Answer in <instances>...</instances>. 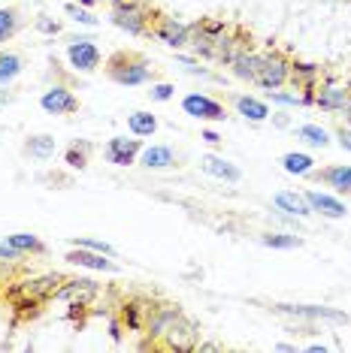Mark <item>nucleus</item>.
<instances>
[{
    "instance_id": "20e7f679",
    "label": "nucleus",
    "mask_w": 351,
    "mask_h": 353,
    "mask_svg": "<svg viewBox=\"0 0 351 353\" xmlns=\"http://www.w3.org/2000/svg\"><path fill=\"white\" fill-rule=\"evenodd\" d=\"M149 37H155L158 43L170 46V49H185L188 39H191V25H182V21L170 19V15L161 12H151V28Z\"/></svg>"
},
{
    "instance_id": "7c9ffc66",
    "label": "nucleus",
    "mask_w": 351,
    "mask_h": 353,
    "mask_svg": "<svg viewBox=\"0 0 351 353\" xmlns=\"http://www.w3.org/2000/svg\"><path fill=\"white\" fill-rule=\"evenodd\" d=\"M260 245L276 248V251H294V248H303V239L294 236V232H263Z\"/></svg>"
},
{
    "instance_id": "f257e3e1",
    "label": "nucleus",
    "mask_w": 351,
    "mask_h": 353,
    "mask_svg": "<svg viewBox=\"0 0 351 353\" xmlns=\"http://www.w3.org/2000/svg\"><path fill=\"white\" fill-rule=\"evenodd\" d=\"M103 70H106V76L122 88H140V85L155 82V67L149 63V58L140 52H131V49L113 52L106 58V63H103Z\"/></svg>"
},
{
    "instance_id": "4468645a",
    "label": "nucleus",
    "mask_w": 351,
    "mask_h": 353,
    "mask_svg": "<svg viewBox=\"0 0 351 353\" xmlns=\"http://www.w3.org/2000/svg\"><path fill=\"white\" fill-rule=\"evenodd\" d=\"M282 314H294V317H309V320H336V323H351L348 314L333 308H318V305H273Z\"/></svg>"
},
{
    "instance_id": "9b49d317",
    "label": "nucleus",
    "mask_w": 351,
    "mask_h": 353,
    "mask_svg": "<svg viewBox=\"0 0 351 353\" xmlns=\"http://www.w3.org/2000/svg\"><path fill=\"white\" fill-rule=\"evenodd\" d=\"M100 293V287L94 284L91 278H73V281H64L55 293V299H64V302H79V305H88L94 296Z\"/></svg>"
},
{
    "instance_id": "39448f33",
    "label": "nucleus",
    "mask_w": 351,
    "mask_h": 353,
    "mask_svg": "<svg viewBox=\"0 0 351 353\" xmlns=\"http://www.w3.org/2000/svg\"><path fill=\"white\" fill-rule=\"evenodd\" d=\"M197 344H200V326H197L191 317L179 314L170 323V329H167L161 347L164 350H194Z\"/></svg>"
},
{
    "instance_id": "412c9836",
    "label": "nucleus",
    "mask_w": 351,
    "mask_h": 353,
    "mask_svg": "<svg viewBox=\"0 0 351 353\" xmlns=\"http://www.w3.org/2000/svg\"><path fill=\"white\" fill-rule=\"evenodd\" d=\"M55 151H58V142H55V136H49V133H37L25 142V154L30 160H49V157H55Z\"/></svg>"
},
{
    "instance_id": "f8f14e48",
    "label": "nucleus",
    "mask_w": 351,
    "mask_h": 353,
    "mask_svg": "<svg viewBox=\"0 0 351 353\" xmlns=\"http://www.w3.org/2000/svg\"><path fill=\"white\" fill-rule=\"evenodd\" d=\"M303 196H306L309 205H312V214H321V218H330V221H339L348 214V208L339 196L321 194V190H303Z\"/></svg>"
},
{
    "instance_id": "9d476101",
    "label": "nucleus",
    "mask_w": 351,
    "mask_h": 353,
    "mask_svg": "<svg viewBox=\"0 0 351 353\" xmlns=\"http://www.w3.org/2000/svg\"><path fill=\"white\" fill-rule=\"evenodd\" d=\"M312 179L318 184H324V188H330L333 194L351 199V166H345V163L324 166V170H315L312 172Z\"/></svg>"
},
{
    "instance_id": "72a5a7b5",
    "label": "nucleus",
    "mask_w": 351,
    "mask_h": 353,
    "mask_svg": "<svg viewBox=\"0 0 351 353\" xmlns=\"http://www.w3.org/2000/svg\"><path fill=\"white\" fill-rule=\"evenodd\" d=\"M37 30L39 34H46V37H58L64 30V25L58 19H52V15H37Z\"/></svg>"
},
{
    "instance_id": "423d86ee",
    "label": "nucleus",
    "mask_w": 351,
    "mask_h": 353,
    "mask_svg": "<svg viewBox=\"0 0 351 353\" xmlns=\"http://www.w3.org/2000/svg\"><path fill=\"white\" fill-rule=\"evenodd\" d=\"M182 112L197 118V121H225L227 118V109L218 100L206 97V94H185L182 97Z\"/></svg>"
},
{
    "instance_id": "b1692460",
    "label": "nucleus",
    "mask_w": 351,
    "mask_h": 353,
    "mask_svg": "<svg viewBox=\"0 0 351 353\" xmlns=\"http://www.w3.org/2000/svg\"><path fill=\"white\" fill-rule=\"evenodd\" d=\"M64 284V278L61 275H43V278H34V281H28L25 284V293L28 296H34V299H52L55 293H58V287Z\"/></svg>"
},
{
    "instance_id": "aec40b11",
    "label": "nucleus",
    "mask_w": 351,
    "mask_h": 353,
    "mask_svg": "<svg viewBox=\"0 0 351 353\" xmlns=\"http://www.w3.org/2000/svg\"><path fill=\"white\" fill-rule=\"evenodd\" d=\"M315 106L324 112H345L348 109V91L345 88H321L315 91Z\"/></svg>"
},
{
    "instance_id": "473e14b6",
    "label": "nucleus",
    "mask_w": 351,
    "mask_h": 353,
    "mask_svg": "<svg viewBox=\"0 0 351 353\" xmlns=\"http://www.w3.org/2000/svg\"><path fill=\"white\" fill-rule=\"evenodd\" d=\"M297 139H303L306 145H315V148H327L330 145V133L318 124H300L297 127Z\"/></svg>"
},
{
    "instance_id": "f3484780",
    "label": "nucleus",
    "mask_w": 351,
    "mask_h": 353,
    "mask_svg": "<svg viewBox=\"0 0 351 353\" xmlns=\"http://www.w3.org/2000/svg\"><path fill=\"white\" fill-rule=\"evenodd\" d=\"M182 314V308L179 305H158V308H151V314H149V320H146V329H149V335L151 339H164L167 335V329H170V323L176 317Z\"/></svg>"
},
{
    "instance_id": "a878e982",
    "label": "nucleus",
    "mask_w": 351,
    "mask_h": 353,
    "mask_svg": "<svg viewBox=\"0 0 351 353\" xmlns=\"http://www.w3.org/2000/svg\"><path fill=\"white\" fill-rule=\"evenodd\" d=\"M155 308V305H151ZM151 308L142 299H131V302H124L122 305V323L127 326V329H142L146 323H142V317L149 320V314H151Z\"/></svg>"
},
{
    "instance_id": "7ed1b4c3",
    "label": "nucleus",
    "mask_w": 351,
    "mask_h": 353,
    "mask_svg": "<svg viewBox=\"0 0 351 353\" xmlns=\"http://www.w3.org/2000/svg\"><path fill=\"white\" fill-rule=\"evenodd\" d=\"M288 76H291V61L285 58L282 52H267L260 54V67H258V79L254 85L263 88V91H278L282 85H288Z\"/></svg>"
},
{
    "instance_id": "5701e85b",
    "label": "nucleus",
    "mask_w": 351,
    "mask_h": 353,
    "mask_svg": "<svg viewBox=\"0 0 351 353\" xmlns=\"http://www.w3.org/2000/svg\"><path fill=\"white\" fill-rule=\"evenodd\" d=\"M6 242L15 245L21 254H28V256H46L49 254L46 242L39 236H34V232H12V236H6Z\"/></svg>"
},
{
    "instance_id": "0eeeda50",
    "label": "nucleus",
    "mask_w": 351,
    "mask_h": 353,
    "mask_svg": "<svg viewBox=\"0 0 351 353\" xmlns=\"http://www.w3.org/2000/svg\"><path fill=\"white\" fill-rule=\"evenodd\" d=\"M67 61L76 73H94V70H100L103 54L97 49V43H91V39H73L67 46Z\"/></svg>"
},
{
    "instance_id": "6ab92c4d",
    "label": "nucleus",
    "mask_w": 351,
    "mask_h": 353,
    "mask_svg": "<svg viewBox=\"0 0 351 353\" xmlns=\"http://www.w3.org/2000/svg\"><path fill=\"white\" fill-rule=\"evenodd\" d=\"M321 76V70L315 63H303V61H291V76L288 82H294V88H303L306 94H315V82Z\"/></svg>"
},
{
    "instance_id": "c9c22d12",
    "label": "nucleus",
    "mask_w": 351,
    "mask_h": 353,
    "mask_svg": "<svg viewBox=\"0 0 351 353\" xmlns=\"http://www.w3.org/2000/svg\"><path fill=\"white\" fill-rule=\"evenodd\" d=\"M173 94H176V88H173L170 82H151L149 97L155 100V103H167V100H173Z\"/></svg>"
},
{
    "instance_id": "4c0bfd02",
    "label": "nucleus",
    "mask_w": 351,
    "mask_h": 353,
    "mask_svg": "<svg viewBox=\"0 0 351 353\" xmlns=\"http://www.w3.org/2000/svg\"><path fill=\"white\" fill-rule=\"evenodd\" d=\"M25 256H28V254H21L19 248L10 245V242L0 245V260H25Z\"/></svg>"
},
{
    "instance_id": "a19ab883",
    "label": "nucleus",
    "mask_w": 351,
    "mask_h": 353,
    "mask_svg": "<svg viewBox=\"0 0 351 353\" xmlns=\"http://www.w3.org/2000/svg\"><path fill=\"white\" fill-rule=\"evenodd\" d=\"M82 3H85V6H94V3H97V0H82Z\"/></svg>"
},
{
    "instance_id": "58836bf2",
    "label": "nucleus",
    "mask_w": 351,
    "mask_h": 353,
    "mask_svg": "<svg viewBox=\"0 0 351 353\" xmlns=\"http://www.w3.org/2000/svg\"><path fill=\"white\" fill-rule=\"evenodd\" d=\"M336 139H339V145H342V148L351 151V130H345V127H342V130L336 133Z\"/></svg>"
},
{
    "instance_id": "1a4fd4ad",
    "label": "nucleus",
    "mask_w": 351,
    "mask_h": 353,
    "mask_svg": "<svg viewBox=\"0 0 351 353\" xmlns=\"http://www.w3.org/2000/svg\"><path fill=\"white\" fill-rule=\"evenodd\" d=\"M140 151H142L140 139L113 136V139L106 142V148H103V157H106V163H113V166H131V163H137Z\"/></svg>"
},
{
    "instance_id": "2eb2a0df",
    "label": "nucleus",
    "mask_w": 351,
    "mask_h": 353,
    "mask_svg": "<svg viewBox=\"0 0 351 353\" xmlns=\"http://www.w3.org/2000/svg\"><path fill=\"white\" fill-rule=\"evenodd\" d=\"M200 170H203L206 175H212V179L227 181V184L243 181V170H239V166H234L230 160L218 157V154H203V157H200Z\"/></svg>"
},
{
    "instance_id": "bb28decb",
    "label": "nucleus",
    "mask_w": 351,
    "mask_h": 353,
    "mask_svg": "<svg viewBox=\"0 0 351 353\" xmlns=\"http://www.w3.org/2000/svg\"><path fill=\"white\" fill-rule=\"evenodd\" d=\"M236 112L245 118V121H254V124H260V121H267L269 118V106L263 100H254V97H236Z\"/></svg>"
},
{
    "instance_id": "a211bd4d",
    "label": "nucleus",
    "mask_w": 351,
    "mask_h": 353,
    "mask_svg": "<svg viewBox=\"0 0 351 353\" xmlns=\"http://www.w3.org/2000/svg\"><path fill=\"white\" fill-rule=\"evenodd\" d=\"M273 203L278 212L291 214V218H309L312 214V205H309V199L297 194V190H278V194L273 196Z\"/></svg>"
},
{
    "instance_id": "6e6552de",
    "label": "nucleus",
    "mask_w": 351,
    "mask_h": 353,
    "mask_svg": "<svg viewBox=\"0 0 351 353\" xmlns=\"http://www.w3.org/2000/svg\"><path fill=\"white\" fill-rule=\"evenodd\" d=\"M39 106L49 112V115H73V112H79V97L67 85H52L39 97Z\"/></svg>"
},
{
    "instance_id": "f704fd0d",
    "label": "nucleus",
    "mask_w": 351,
    "mask_h": 353,
    "mask_svg": "<svg viewBox=\"0 0 351 353\" xmlns=\"http://www.w3.org/2000/svg\"><path fill=\"white\" fill-rule=\"evenodd\" d=\"M70 245H76V248H91V251H100V254H106V256H115V248L106 245V242H100V239H73Z\"/></svg>"
},
{
    "instance_id": "e433bc0d",
    "label": "nucleus",
    "mask_w": 351,
    "mask_h": 353,
    "mask_svg": "<svg viewBox=\"0 0 351 353\" xmlns=\"http://www.w3.org/2000/svg\"><path fill=\"white\" fill-rule=\"evenodd\" d=\"M64 10H67V15H73V19L79 21V25H88V28H94V25H97V19H94V15L88 12V10H79L76 3H67V6H64Z\"/></svg>"
},
{
    "instance_id": "cd10ccee",
    "label": "nucleus",
    "mask_w": 351,
    "mask_h": 353,
    "mask_svg": "<svg viewBox=\"0 0 351 353\" xmlns=\"http://www.w3.org/2000/svg\"><path fill=\"white\" fill-rule=\"evenodd\" d=\"M21 70H25V58L19 52L0 49V85H10L12 79H19Z\"/></svg>"
},
{
    "instance_id": "f03ea898",
    "label": "nucleus",
    "mask_w": 351,
    "mask_h": 353,
    "mask_svg": "<svg viewBox=\"0 0 351 353\" xmlns=\"http://www.w3.org/2000/svg\"><path fill=\"white\" fill-rule=\"evenodd\" d=\"M113 25L127 30L131 37H149L151 10L142 0H122V3L113 6Z\"/></svg>"
},
{
    "instance_id": "c85d7f7f",
    "label": "nucleus",
    "mask_w": 351,
    "mask_h": 353,
    "mask_svg": "<svg viewBox=\"0 0 351 353\" xmlns=\"http://www.w3.org/2000/svg\"><path fill=\"white\" fill-rule=\"evenodd\" d=\"M127 130H131L133 136H155L158 133V118L151 115V112H131L127 115Z\"/></svg>"
},
{
    "instance_id": "ddd939ff",
    "label": "nucleus",
    "mask_w": 351,
    "mask_h": 353,
    "mask_svg": "<svg viewBox=\"0 0 351 353\" xmlns=\"http://www.w3.org/2000/svg\"><path fill=\"white\" fill-rule=\"evenodd\" d=\"M67 263L82 266V269H94V272H118L113 256H106L100 251H91V248H76V245H73V251L67 254Z\"/></svg>"
},
{
    "instance_id": "4be33fe9",
    "label": "nucleus",
    "mask_w": 351,
    "mask_h": 353,
    "mask_svg": "<svg viewBox=\"0 0 351 353\" xmlns=\"http://www.w3.org/2000/svg\"><path fill=\"white\" fill-rule=\"evenodd\" d=\"M258 67H260V54L254 52V49L243 52L234 63H230L234 76H236V79H243V82H252V85H254V79H258Z\"/></svg>"
},
{
    "instance_id": "393cba45",
    "label": "nucleus",
    "mask_w": 351,
    "mask_h": 353,
    "mask_svg": "<svg viewBox=\"0 0 351 353\" xmlns=\"http://www.w3.org/2000/svg\"><path fill=\"white\" fill-rule=\"evenodd\" d=\"M282 170L291 172V175H312L315 172V157L312 154H303V151H288L282 154Z\"/></svg>"
},
{
    "instance_id": "2f4dec72",
    "label": "nucleus",
    "mask_w": 351,
    "mask_h": 353,
    "mask_svg": "<svg viewBox=\"0 0 351 353\" xmlns=\"http://www.w3.org/2000/svg\"><path fill=\"white\" fill-rule=\"evenodd\" d=\"M19 30H21V12L12 10V6L0 10V43H10Z\"/></svg>"
},
{
    "instance_id": "c756f323",
    "label": "nucleus",
    "mask_w": 351,
    "mask_h": 353,
    "mask_svg": "<svg viewBox=\"0 0 351 353\" xmlns=\"http://www.w3.org/2000/svg\"><path fill=\"white\" fill-rule=\"evenodd\" d=\"M88 157H91V142L88 139H76L64 148V163L73 166V170H85L88 166Z\"/></svg>"
},
{
    "instance_id": "ea45409f",
    "label": "nucleus",
    "mask_w": 351,
    "mask_h": 353,
    "mask_svg": "<svg viewBox=\"0 0 351 353\" xmlns=\"http://www.w3.org/2000/svg\"><path fill=\"white\" fill-rule=\"evenodd\" d=\"M203 139L209 142V145H221V136L215 133V130H203Z\"/></svg>"
},
{
    "instance_id": "dca6fc26",
    "label": "nucleus",
    "mask_w": 351,
    "mask_h": 353,
    "mask_svg": "<svg viewBox=\"0 0 351 353\" xmlns=\"http://www.w3.org/2000/svg\"><path fill=\"white\" fill-rule=\"evenodd\" d=\"M140 163L146 170H173L179 166V154L170 145H149L140 151Z\"/></svg>"
}]
</instances>
